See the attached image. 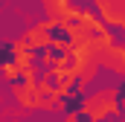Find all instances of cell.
Instances as JSON below:
<instances>
[{"instance_id": "3957f363", "label": "cell", "mask_w": 125, "mask_h": 122, "mask_svg": "<svg viewBox=\"0 0 125 122\" xmlns=\"http://www.w3.org/2000/svg\"><path fill=\"white\" fill-rule=\"evenodd\" d=\"M18 73H21V67H18V64H6V67H3V76H6V79H15Z\"/></svg>"}, {"instance_id": "7a4b0ae2", "label": "cell", "mask_w": 125, "mask_h": 122, "mask_svg": "<svg viewBox=\"0 0 125 122\" xmlns=\"http://www.w3.org/2000/svg\"><path fill=\"white\" fill-rule=\"evenodd\" d=\"M23 41L29 44V50H35V47H50V44H52L47 26H35V29H29L26 35H23Z\"/></svg>"}, {"instance_id": "6da1fadb", "label": "cell", "mask_w": 125, "mask_h": 122, "mask_svg": "<svg viewBox=\"0 0 125 122\" xmlns=\"http://www.w3.org/2000/svg\"><path fill=\"white\" fill-rule=\"evenodd\" d=\"M116 111V90H99L90 99H84V113L90 119H102Z\"/></svg>"}]
</instances>
